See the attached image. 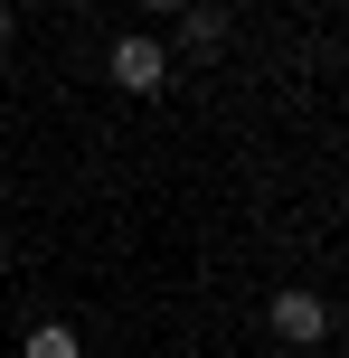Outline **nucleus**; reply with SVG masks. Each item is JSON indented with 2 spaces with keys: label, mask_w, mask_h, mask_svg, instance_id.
Masks as SVG:
<instances>
[{
  "label": "nucleus",
  "mask_w": 349,
  "mask_h": 358,
  "mask_svg": "<svg viewBox=\"0 0 349 358\" xmlns=\"http://www.w3.org/2000/svg\"><path fill=\"white\" fill-rule=\"evenodd\" d=\"M161 76H170L161 38H123V48H113V85H123V94H161Z\"/></svg>",
  "instance_id": "1"
},
{
  "label": "nucleus",
  "mask_w": 349,
  "mask_h": 358,
  "mask_svg": "<svg viewBox=\"0 0 349 358\" xmlns=\"http://www.w3.org/2000/svg\"><path fill=\"white\" fill-rule=\"evenodd\" d=\"M321 330H331V311H321V292H274V340L312 349Z\"/></svg>",
  "instance_id": "2"
},
{
  "label": "nucleus",
  "mask_w": 349,
  "mask_h": 358,
  "mask_svg": "<svg viewBox=\"0 0 349 358\" xmlns=\"http://www.w3.org/2000/svg\"><path fill=\"white\" fill-rule=\"evenodd\" d=\"M180 38H189V57H218L227 48V10H199V0H189V10H180Z\"/></svg>",
  "instance_id": "3"
},
{
  "label": "nucleus",
  "mask_w": 349,
  "mask_h": 358,
  "mask_svg": "<svg viewBox=\"0 0 349 358\" xmlns=\"http://www.w3.org/2000/svg\"><path fill=\"white\" fill-rule=\"evenodd\" d=\"M19 358H85V349H76V330H66V321H38Z\"/></svg>",
  "instance_id": "4"
},
{
  "label": "nucleus",
  "mask_w": 349,
  "mask_h": 358,
  "mask_svg": "<svg viewBox=\"0 0 349 358\" xmlns=\"http://www.w3.org/2000/svg\"><path fill=\"white\" fill-rule=\"evenodd\" d=\"M142 10H189V0H142Z\"/></svg>",
  "instance_id": "5"
},
{
  "label": "nucleus",
  "mask_w": 349,
  "mask_h": 358,
  "mask_svg": "<svg viewBox=\"0 0 349 358\" xmlns=\"http://www.w3.org/2000/svg\"><path fill=\"white\" fill-rule=\"evenodd\" d=\"M0 38H10V0H0Z\"/></svg>",
  "instance_id": "6"
}]
</instances>
